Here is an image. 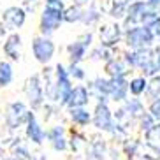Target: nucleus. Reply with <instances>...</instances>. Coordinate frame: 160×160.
<instances>
[{"instance_id":"nucleus-37","label":"nucleus","mask_w":160,"mask_h":160,"mask_svg":"<svg viewBox=\"0 0 160 160\" xmlns=\"http://www.w3.org/2000/svg\"><path fill=\"white\" fill-rule=\"evenodd\" d=\"M155 63H157V71L160 72V49L155 51Z\"/></svg>"},{"instance_id":"nucleus-15","label":"nucleus","mask_w":160,"mask_h":160,"mask_svg":"<svg viewBox=\"0 0 160 160\" xmlns=\"http://www.w3.org/2000/svg\"><path fill=\"white\" fill-rule=\"evenodd\" d=\"M19 49H21V35L19 33H11L4 42V53L12 62L19 60Z\"/></svg>"},{"instance_id":"nucleus-32","label":"nucleus","mask_w":160,"mask_h":160,"mask_svg":"<svg viewBox=\"0 0 160 160\" xmlns=\"http://www.w3.org/2000/svg\"><path fill=\"white\" fill-rule=\"evenodd\" d=\"M153 123H155L153 116H151L150 113H146V111L141 114V116H139V125H141V130H142V132H146L148 128L151 127V125H153Z\"/></svg>"},{"instance_id":"nucleus-17","label":"nucleus","mask_w":160,"mask_h":160,"mask_svg":"<svg viewBox=\"0 0 160 160\" xmlns=\"http://www.w3.org/2000/svg\"><path fill=\"white\" fill-rule=\"evenodd\" d=\"M106 74L109 78H123V76H127L128 72V67L127 63L123 60H116V58H109L106 60Z\"/></svg>"},{"instance_id":"nucleus-40","label":"nucleus","mask_w":160,"mask_h":160,"mask_svg":"<svg viewBox=\"0 0 160 160\" xmlns=\"http://www.w3.org/2000/svg\"><path fill=\"white\" fill-rule=\"evenodd\" d=\"M4 160H14V158H4Z\"/></svg>"},{"instance_id":"nucleus-27","label":"nucleus","mask_w":160,"mask_h":160,"mask_svg":"<svg viewBox=\"0 0 160 160\" xmlns=\"http://www.w3.org/2000/svg\"><path fill=\"white\" fill-rule=\"evenodd\" d=\"M100 19V12H99V9L95 7V4L93 2H90V7L88 9H83V23H86V25H93V23H97Z\"/></svg>"},{"instance_id":"nucleus-36","label":"nucleus","mask_w":160,"mask_h":160,"mask_svg":"<svg viewBox=\"0 0 160 160\" xmlns=\"http://www.w3.org/2000/svg\"><path fill=\"white\" fill-rule=\"evenodd\" d=\"M148 7H151V9H158L160 7V0H142Z\"/></svg>"},{"instance_id":"nucleus-5","label":"nucleus","mask_w":160,"mask_h":160,"mask_svg":"<svg viewBox=\"0 0 160 160\" xmlns=\"http://www.w3.org/2000/svg\"><path fill=\"white\" fill-rule=\"evenodd\" d=\"M55 51H57V46L55 42L51 41L49 35H37L33 37L32 41V53H33V58L39 62V63H49L55 57Z\"/></svg>"},{"instance_id":"nucleus-9","label":"nucleus","mask_w":160,"mask_h":160,"mask_svg":"<svg viewBox=\"0 0 160 160\" xmlns=\"http://www.w3.org/2000/svg\"><path fill=\"white\" fill-rule=\"evenodd\" d=\"M25 134L33 144H42L46 141V130L42 128V125L39 123V120L35 118V114L32 111L27 113V122H25Z\"/></svg>"},{"instance_id":"nucleus-13","label":"nucleus","mask_w":160,"mask_h":160,"mask_svg":"<svg viewBox=\"0 0 160 160\" xmlns=\"http://www.w3.org/2000/svg\"><path fill=\"white\" fill-rule=\"evenodd\" d=\"M128 97V79L123 78H111V92H109L108 99L113 102H123Z\"/></svg>"},{"instance_id":"nucleus-4","label":"nucleus","mask_w":160,"mask_h":160,"mask_svg":"<svg viewBox=\"0 0 160 160\" xmlns=\"http://www.w3.org/2000/svg\"><path fill=\"white\" fill-rule=\"evenodd\" d=\"M62 23H63V9L44 5L42 12H41V21H39L41 35H51V33H55L60 28Z\"/></svg>"},{"instance_id":"nucleus-2","label":"nucleus","mask_w":160,"mask_h":160,"mask_svg":"<svg viewBox=\"0 0 160 160\" xmlns=\"http://www.w3.org/2000/svg\"><path fill=\"white\" fill-rule=\"evenodd\" d=\"M123 39L128 49H144V48H151L155 42V37L150 32V28H146L142 25L127 27L123 32Z\"/></svg>"},{"instance_id":"nucleus-41","label":"nucleus","mask_w":160,"mask_h":160,"mask_svg":"<svg viewBox=\"0 0 160 160\" xmlns=\"http://www.w3.org/2000/svg\"><path fill=\"white\" fill-rule=\"evenodd\" d=\"M157 49H160V46H158V48H157Z\"/></svg>"},{"instance_id":"nucleus-34","label":"nucleus","mask_w":160,"mask_h":160,"mask_svg":"<svg viewBox=\"0 0 160 160\" xmlns=\"http://www.w3.org/2000/svg\"><path fill=\"white\" fill-rule=\"evenodd\" d=\"M14 157L18 160H28L30 158V153L27 148H23V146H19V148H16L14 150Z\"/></svg>"},{"instance_id":"nucleus-23","label":"nucleus","mask_w":160,"mask_h":160,"mask_svg":"<svg viewBox=\"0 0 160 160\" xmlns=\"http://www.w3.org/2000/svg\"><path fill=\"white\" fill-rule=\"evenodd\" d=\"M14 79V69H12V63L7 60H0V86L5 88L9 86Z\"/></svg>"},{"instance_id":"nucleus-38","label":"nucleus","mask_w":160,"mask_h":160,"mask_svg":"<svg viewBox=\"0 0 160 160\" xmlns=\"http://www.w3.org/2000/svg\"><path fill=\"white\" fill-rule=\"evenodd\" d=\"M92 0H74V5H79V7H83V5H88Z\"/></svg>"},{"instance_id":"nucleus-30","label":"nucleus","mask_w":160,"mask_h":160,"mask_svg":"<svg viewBox=\"0 0 160 160\" xmlns=\"http://www.w3.org/2000/svg\"><path fill=\"white\" fill-rule=\"evenodd\" d=\"M148 113L153 116V120H155V122H160V97L151 99L150 106H148Z\"/></svg>"},{"instance_id":"nucleus-8","label":"nucleus","mask_w":160,"mask_h":160,"mask_svg":"<svg viewBox=\"0 0 160 160\" xmlns=\"http://www.w3.org/2000/svg\"><path fill=\"white\" fill-rule=\"evenodd\" d=\"M155 58V51L151 48H144V49H128L123 55V62L127 63L130 69H141L146 62H150Z\"/></svg>"},{"instance_id":"nucleus-19","label":"nucleus","mask_w":160,"mask_h":160,"mask_svg":"<svg viewBox=\"0 0 160 160\" xmlns=\"http://www.w3.org/2000/svg\"><path fill=\"white\" fill-rule=\"evenodd\" d=\"M146 144L150 146L155 153H160V122H155L148 130L144 132Z\"/></svg>"},{"instance_id":"nucleus-10","label":"nucleus","mask_w":160,"mask_h":160,"mask_svg":"<svg viewBox=\"0 0 160 160\" xmlns=\"http://www.w3.org/2000/svg\"><path fill=\"white\" fill-rule=\"evenodd\" d=\"M2 21L9 30L21 28L27 21V11L23 7H18V5H11L2 12Z\"/></svg>"},{"instance_id":"nucleus-14","label":"nucleus","mask_w":160,"mask_h":160,"mask_svg":"<svg viewBox=\"0 0 160 160\" xmlns=\"http://www.w3.org/2000/svg\"><path fill=\"white\" fill-rule=\"evenodd\" d=\"M122 28L118 25H108L100 28V46H106V48H111L114 44H118V41L122 39Z\"/></svg>"},{"instance_id":"nucleus-22","label":"nucleus","mask_w":160,"mask_h":160,"mask_svg":"<svg viewBox=\"0 0 160 160\" xmlns=\"http://www.w3.org/2000/svg\"><path fill=\"white\" fill-rule=\"evenodd\" d=\"M146 88H148V78L144 76H136L128 81V93L132 97H141L144 95Z\"/></svg>"},{"instance_id":"nucleus-26","label":"nucleus","mask_w":160,"mask_h":160,"mask_svg":"<svg viewBox=\"0 0 160 160\" xmlns=\"http://www.w3.org/2000/svg\"><path fill=\"white\" fill-rule=\"evenodd\" d=\"M81 19H83V7L72 4L71 7L63 9V21H67V23H79Z\"/></svg>"},{"instance_id":"nucleus-20","label":"nucleus","mask_w":160,"mask_h":160,"mask_svg":"<svg viewBox=\"0 0 160 160\" xmlns=\"http://www.w3.org/2000/svg\"><path fill=\"white\" fill-rule=\"evenodd\" d=\"M122 109L130 118H134V116L139 118L142 113H144V106H142V102L137 99V97H132V99H128V97H127V99L122 102Z\"/></svg>"},{"instance_id":"nucleus-39","label":"nucleus","mask_w":160,"mask_h":160,"mask_svg":"<svg viewBox=\"0 0 160 160\" xmlns=\"http://www.w3.org/2000/svg\"><path fill=\"white\" fill-rule=\"evenodd\" d=\"M4 157V148H2V144H0V158Z\"/></svg>"},{"instance_id":"nucleus-29","label":"nucleus","mask_w":160,"mask_h":160,"mask_svg":"<svg viewBox=\"0 0 160 160\" xmlns=\"http://www.w3.org/2000/svg\"><path fill=\"white\" fill-rule=\"evenodd\" d=\"M67 72L71 76V79H76V81H83L86 78L85 69H83L79 63H71V65L67 67Z\"/></svg>"},{"instance_id":"nucleus-33","label":"nucleus","mask_w":160,"mask_h":160,"mask_svg":"<svg viewBox=\"0 0 160 160\" xmlns=\"http://www.w3.org/2000/svg\"><path fill=\"white\" fill-rule=\"evenodd\" d=\"M137 148H139V142L137 141H127L125 146H123V150H125V153H127L128 158H132V157L137 155Z\"/></svg>"},{"instance_id":"nucleus-42","label":"nucleus","mask_w":160,"mask_h":160,"mask_svg":"<svg viewBox=\"0 0 160 160\" xmlns=\"http://www.w3.org/2000/svg\"><path fill=\"white\" fill-rule=\"evenodd\" d=\"M130 2H132V0H130Z\"/></svg>"},{"instance_id":"nucleus-12","label":"nucleus","mask_w":160,"mask_h":160,"mask_svg":"<svg viewBox=\"0 0 160 160\" xmlns=\"http://www.w3.org/2000/svg\"><path fill=\"white\" fill-rule=\"evenodd\" d=\"M90 90L85 85H78L72 86L71 95H69V100H67V108H86L90 104Z\"/></svg>"},{"instance_id":"nucleus-16","label":"nucleus","mask_w":160,"mask_h":160,"mask_svg":"<svg viewBox=\"0 0 160 160\" xmlns=\"http://www.w3.org/2000/svg\"><path fill=\"white\" fill-rule=\"evenodd\" d=\"M67 53H69V58H71V63H81V62L86 58V53H88V46H86L81 39L71 42L67 46Z\"/></svg>"},{"instance_id":"nucleus-18","label":"nucleus","mask_w":160,"mask_h":160,"mask_svg":"<svg viewBox=\"0 0 160 160\" xmlns=\"http://www.w3.org/2000/svg\"><path fill=\"white\" fill-rule=\"evenodd\" d=\"M69 116L78 127H86L92 123V113L86 108H69Z\"/></svg>"},{"instance_id":"nucleus-28","label":"nucleus","mask_w":160,"mask_h":160,"mask_svg":"<svg viewBox=\"0 0 160 160\" xmlns=\"http://www.w3.org/2000/svg\"><path fill=\"white\" fill-rule=\"evenodd\" d=\"M148 97L151 99H157V97H160V76H151V79H148V88H146L144 92Z\"/></svg>"},{"instance_id":"nucleus-35","label":"nucleus","mask_w":160,"mask_h":160,"mask_svg":"<svg viewBox=\"0 0 160 160\" xmlns=\"http://www.w3.org/2000/svg\"><path fill=\"white\" fill-rule=\"evenodd\" d=\"M46 5H51V7H60V9H65V4H63V0H46Z\"/></svg>"},{"instance_id":"nucleus-21","label":"nucleus","mask_w":160,"mask_h":160,"mask_svg":"<svg viewBox=\"0 0 160 160\" xmlns=\"http://www.w3.org/2000/svg\"><path fill=\"white\" fill-rule=\"evenodd\" d=\"M88 90L95 92L97 97H108L111 92V78H97L90 83Z\"/></svg>"},{"instance_id":"nucleus-24","label":"nucleus","mask_w":160,"mask_h":160,"mask_svg":"<svg viewBox=\"0 0 160 160\" xmlns=\"http://www.w3.org/2000/svg\"><path fill=\"white\" fill-rule=\"evenodd\" d=\"M158 23H160V12L157 9H151V7H148L139 18V25H142L146 28H151V27H155Z\"/></svg>"},{"instance_id":"nucleus-6","label":"nucleus","mask_w":160,"mask_h":160,"mask_svg":"<svg viewBox=\"0 0 160 160\" xmlns=\"http://www.w3.org/2000/svg\"><path fill=\"white\" fill-rule=\"evenodd\" d=\"M27 104L21 102V100H14L11 102L5 109V125L11 128V130H18L21 125H25L27 122Z\"/></svg>"},{"instance_id":"nucleus-31","label":"nucleus","mask_w":160,"mask_h":160,"mask_svg":"<svg viewBox=\"0 0 160 160\" xmlns=\"http://www.w3.org/2000/svg\"><path fill=\"white\" fill-rule=\"evenodd\" d=\"M139 71L142 72V76H144V78H151V76H155L157 72V63H155V58H153V60H150V62H146L144 65L141 67V69H139Z\"/></svg>"},{"instance_id":"nucleus-3","label":"nucleus","mask_w":160,"mask_h":160,"mask_svg":"<svg viewBox=\"0 0 160 160\" xmlns=\"http://www.w3.org/2000/svg\"><path fill=\"white\" fill-rule=\"evenodd\" d=\"M72 86L74 85H72L71 76L67 72V67L58 63L55 67V102H58L60 106H65Z\"/></svg>"},{"instance_id":"nucleus-11","label":"nucleus","mask_w":160,"mask_h":160,"mask_svg":"<svg viewBox=\"0 0 160 160\" xmlns=\"http://www.w3.org/2000/svg\"><path fill=\"white\" fill-rule=\"evenodd\" d=\"M46 139L49 141V144L55 151H65L69 148V142H67V137H65V128L62 125H53V127L48 128Z\"/></svg>"},{"instance_id":"nucleus-1","label":"nucleus","mask_w":160,"mask_h":160,"mask_svg":"<svg viewBox=\"0 0 160 160\" xmlns=\"http://www.w3.org/2000/svg\"><path fill=\"white\" fill-rule=\"evenodd\" d=\"M99 102L95 106V111L92 114V123L97 130L102 132H111V134H116L118 125L114 123L113 118V111L109 109L108 106V97H97Z\"/></svg>"},{"instance_id":"nucleus-25","label":"nucleus","mask_w":160,"mask_h":160,"mask_svg":"<svg viewBox=\"0 0 160 160\" xmlns=\"http://www.w3.org/2000/svg\"><path fill=\"white\" fill-rule=\"evenodd\" d=\"M90 155L93 160H106V155H108V146L106 142L100 141V139H95L90 144Z\"/></svg>"},{"instance_id":"nucleus-7","label":"nucleus","mask_w":160,"mask_h":160,"mask_svg":"<svg viewBox=\"0 0 160 160\" xmlns=\"http://www.w3.org/2000/svg\"><path fill=\"white\" fill-rule=\"evenodd\" d=\"M25 93L28 104L32 106V109H39L44 104V86H42V79L39 74H33L32 78H28L27 86H25Z\"/></svg>"}]
</instances>
